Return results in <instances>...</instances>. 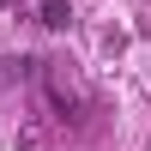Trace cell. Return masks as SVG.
Segmentation results:
<instances>
[{
  "label": "cell",
  "instance_id": "6da1fadb",
  "mask_svg": "<svg viewBox=\"0 0 151 151\" xmlns=\"http://www.w3.org/2000/svg\"><path fill=\"white\" fill-rule=\"evenodd\" d=\"M36 6H42V24H48V30H67V18H73L67 0H36Z\"/></svg>",
  "mask_w": 151,
  "mask_h": 151
}]
</instances>
